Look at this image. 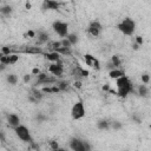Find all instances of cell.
Masks as SVG:
<instances>
[{"mask_svg": "<svg viewBox=\"0 0 151 151\" xmlns=\"http://www.w3.org/2000/svg\"><path fill=\"white\" fill-rule=\"evenodd\" d=\"M26 36H27L28 38H36L37 33L34 32L33 30H28V31H27V33H26Z\"/></svg>", "mask_w": 151, "mask_h": 151, "instance_id": "obj_35", "label": "cell"}, {"mask_svg": "<svg viewBox=\"0 0 151 151\" xmlns=\"http://www.w3.org/2000/svg\"><path fill=\"white\" fill-rule=\"evenodd\" d=\"M40 73H42V71L38 66H34V67H32V70H31V75L34 76V77H38Z\"/></svg>", "mask_w": 151, "mask_h": 151, "instance_id": "obj_31", "label": "cell"}, {"mask_svg": "<svg viewBox=\"0 0 151 151\" xmlns=\"http://www.w3.org/2000/svg\"><path fill=\"white\" fill-rule=\"evenodd\" d=\"M69 146L72 151H80V150H86L84 140H80L78 138H72L69 142Z\"/></svg>", "mask_w": 151, "mask_h": 151, "instance_id": "obj_8", "label": "cell"}, {"mask_svg": "<svg viewBox=\"0 0 151 151\" xmlns=\"http://www.w3.org/2000/svg\"><path fill=\"white\" fill-rule=\"evenodd\" d=\"M31 76H32V75H25V76H24V78H22V82H24V84H28L30 82H31Z\"/></svg>", "mask_w": 151, "mask_h": 151, "instance_id": "obj_34", "label": "cell"}, {"mask_svg": "<svg viewBox=\"0 0 151 151\" xmlns=\"http://www.w3.org/2000/svg\"><path fill=\"white\" fill-rule=\"evenodd\" d=\"M54 151H66L65 149H63V148H59L58 150H54Z\"/></svg>", "mask_w": 151, "mask_h": 151, "instance_id": "obj_42", "label": "cell"}, {"mask_svg": "<svg viewBox=\"0 0 151 151\" xmlns=\"http://www.w3.org/2000/svg\"><path fill=\"white\" fill-rule=\"evenodd\" d=\"M111 63H112L116 69H119V66L122 65V60H121V58H119V55H117V54L111 57Z\"/></svg>", "mask_w": 151, "mask_h": 151, "instance_id": "obj_21", "label": "cell"}, {"mask_svg": "<svg viewBox=\"0 0 151 151\" xmlns=\"http://www.w3.org/2000/svg\"><path fill=\"white\" fill-rule=\"evenodd\" d=\"M139 47H140V46H139L137 43H133V44H132V50H133V51H138Z\"/></svg>", "mask_w": 151, "mask_h": 151, "instance_id": "obj_37", "label": "cell"}, {"mask_svg": "<svg viewBox=\"0 0 151 151\" xmlns=\"http://www.w3.org/2000/svg\"><path fill=\"white\" fill-rule=\"evenodd\" d=\"M61 45L63 47H65V49H72V45L69 42V39L65 38V39H61Z\"/></svg>", "mask_w": 151, "mask_h": 151, "instance_id": "obj_29", "label": "cell"}, {"mask_svg": "<svg viewBox=\"0 0 151 151\" xmlns=\"http://www.w3.org/2000/svg\"><path fill=\"white\" fill-rule=\"evenodd\" d=\"M13 52H12V50L10 49V47H7V46H3L1 47V54L3 55H10V54H12Z\"/></svg>", "mask_w": 151, "mask_h": 151, "instance_id": "obj_28", "label": "cell"}, {"mask_svg": "<svg viewBox=\"0 0 151 151\" xmlns=\"http://www.w3.org/2000/svg\"><path fill=\"white\" fill-rule=\"evenodd\" d=\"M116 85H117V90H121V89H126V87H132V84L130 82V79L124 76L122 78H119L116 80Z\"/></svg>", "mask_w": 151, "mask_h": 151, "instance_id": "obj_10", "label": "cell"}, {"mask_svg": "<svg viewBox=\"0 0 151 151\" xmlns=\"http://www.w3.org/2000/svg\"><path fill=\"white\" fill-rule=\"evenodd\" d=\"M57 85H58V87L60 89V91H66V90L69 89V84H67L66 82H60V83H58Z\"/></svg>", "mask_w": 151, "mask_h": 151, "instance_id": "obj_30", "label": "cell"}, {"mask_svg": "<svg viewBox=\"0 0 151 151\" xmlns=\"http://www.w3.org/2000/svg\"><path fill=\"white\" fill-rule=\"evenodd\" d=\"M45 57H46V59L49 60V61H51L52 64H54V63H59L60 61V57H61V55L59 53H57V52L52 51V52L46 53Z\"/></svg>", "mask_w": 151, "mask_h": 151, "instance_id": "obj_13", "label": "cell"}, {"mask_svg": "<svg viewBox=\"0 0 151 151\" xmlns=\"http://www.w3.org/2000/svg\"><path fill=\"white\" fill-rule=\"evenodd\" d=\"M37 36H38V43L39 44L49 43V40H50V36L47 32H45V31H39L37 33Z\"/></svg>", "mask_w": 151, "mask_h": 151, "instance_id": "obj_15", "label": "cell"}, {"mask_svg": "<svg viewBox=\"0 0 151 151\" xmlns=\"http://www.w3.org/2000/svg\"><path fill=\"white\" fill-rule=\"evenodd\" d=\"M7 123H9V125L11 126V128H13V129L18 128L19 125H21L19 116L15 115V113H10V115H7Z\"/></svg>", "mask_w": 151, "mask_h": 151, "instance_id": "obj_9", "label": "cell"}, {"mask_svg": "<svg viewBox=\"0 0 151 151\" xmlns=\"http://www.w3.org/2000/svg\"><path fill=\"white\" fill-rule=\"evenodd\" d=\"M73 87H75V89H82V87H83L82 82H80V80H76V82L73 83Z\"/></svg>", "mask_w": 151, "mask_h": 151, "instance_id": "obj_36", "label": "cell"}, {"mask_svg": "<svg viewBox=\"0 0 151 151\" xmlns=\"http://www.w3.org/2000/svg\"><path fill=\"white\" fill-rule=\"evenodd\" d=\"M110 85L109 84H105V85H103V91H105V92H109L110 91Z\"/></svg>", "mask_w": 151, "mask_h": 151, "instance_id": "obj_38", "label": "cell"}, {"mask_svg": "<svg viewBox=\"0 0 151 151\" xmlns=\"http://www.w3.org/2000/svg\"><path fill=\"white\" fill-rule=\"evenodd\" d=\"M60 4L54 0H46L43 3V10H59Z\"/></svg>", "mask_w": 151, "mask_h": 151, "instance_id": "obj_11", "label": "cell"}, {"mask_svg": "<svg viewBox=\"0 0 151 151\" xmlns=\"http://www.w3.org/2000/svg\"><path fill=\"white\" fill-rule=\"evenodd\" d=\"M89 75H90L89 71L80 67V76H82V78H87V77H89Z\"/></svg>", "mask_w": 151, "mask_h": 151, "instance_id": "obj_33", "label": "cell"}, {"mask_svg": "<svg viewBox=\"0 0 151 151\" xmlns=\"http://www.w3.org/2000/svg\"><path fill=\"white\" fill-rule=\"evenodd\" d=\"M109 76H110L111 79H115V80H117V79L124 77L125 75H124V71L122 69H113V70L109 71Z\"/></svg>", "mask_w": 151, "mask_h": 151, "instance_id": "obj_12", "label": "cell"}, {"mask_svg": "<svg viewBox=\"0 0 151 151\" xmlns=\"http://www.w3.org/2000/svg\"><path fill=\"white\" fill-rule=\"evenodd\" d=\"M49 71H50V73H52L54 77H61L63 73H64V66H63V64L60 61L54 63V64H51L49 66Z\"/></svg>", "mask_w": 151, "mask_h": 151, "instance_id": "obj_6", "label": "cell"}, {"mask_svg": "<svg viewBox=\"0 0 151 151\" xmlns=\"http://www.w3.org/2000/svg\"><path fill=\"white\" fill-rule=\"evenodd\" d=\"M97 129L100 130V131H107L110 128H111V123L106 119H100V121L97 122Z\"/></svg>", "mask_w": 151, "mask_h": 151, "instance_id": "obj_14", "label": "cell"}, {"mask_svg": "<svg viewBox=\"0 0 151 151\" xmlns=\"http://www.w3.org/2000/svg\"><path fill=\"white\" fill-rule=\"evenodd\" d=\"M18 76L15 73H9L6 76V82L9 83L10 85H17L18 84Z\"/></svg>", "mask_w": 151, "mask_h": 151, "instance_id": "obj_17", "label": "cell"}, {"mask_svg": "<svg viewBox=\"0 0 151 151\" xmlns=\"http://www.w3.org/2000/svg\"><path fill=\"white\" fill-rule=\"evenodd\" d=\"M42 52L43 51L40 47H27L26 49V53H30V54H39Z\"/></svg>", "mask_w": 151, "mask_h": 151, "instance_id": "obj_23", "label": "cell"}, {"mask_svg": "<svg viewBox=\"0 0 151 151\" xmlns=\"http://www.w3.org/2000/svg\"><path fill=\"white\" fill-rule=\"evenodd\" d=\"M19 59H20L19 54L12 53L10 55H7V64H9V65H14V64H17V63L19 61Z\"/></svg>", "mask_w": 151, "mask_h": 151, "instance_id": "obj_18", "label": "cell"}, {"mask_svg": "<svg viewBox=\"0 0 151 151\" xmlns=\"http://www.w3.org/2000/svg\"><path fill=\"white\" fill-rule=\"evenodd\" d=\"M31 96H33L37 100H40L44 96V93L42 90H37V87H33V89L31 90Z\"/></svg>", "mask_w": 151, "mask_h": 151, "instance_id": "obj_19", "label": "cell"}, {"mask_svg": "<svg viewBox=\"0 0 151 151\" xmlns=\"http://www.w3.org/2000/svg\"><path fill=\"white\" fill-rule=\"evenodd\" d=\"M0 66H1V71H4L6 69V65H3V64H0Z\"/></svg>", "mask_w": 151, "mask_h": 151, "instance_id": "obj_41", "label": "cell"}, {"mask_svg": "<svg viewBox=\"0 0 151 151\" xmlns=\"http://www.w3.org/2000/svg\"><path fill=\"white\" fill-rule=\"evenodd\" d=\"M117 28H118L119 32L123 33L124 36L130 37L135 33V30H136V22H135L131 18H125L117 25Z\"/></svg>", "mask_w": 151, "mask_h": 151, "instance_id": "obj_1", "label": "cell"}, {"mask_svg": "<svg viewBox=\"0 0 151 151\" xmlns=\"http://www.w3.org/2000/svg\"><path fill=\"white\" fill-rule=\"evenodd\" d=\"M52 28L55 33H57V36H59L60 38L65 39L69 37V24L65 22V21H60V20H55L53 21L52 24Z\"/></svg>", "mask_w": 151, "mask_h": 151, "instance_id": "obj_4", "label": "cell"}, {"mask_svg": "<svg viewBox=\"0 0 151 151\" xmlns=\"http://www.w3.org/2000/svg\"><path fill=\"white\" fill-rule=\"evenodd\" d=\"M49 146H50V150L51 151H54V150H58L59 149V144L57 140H50L49 142Z\"/></svg>", "mask_w": 151, "mask_h": 151, "instance_id": "obj_27", "label": "cell"}, {"mask_svg": "<svg viewBox=\"0 0 151 151\" xmlns=\"http://www.w3.org/2000/svg\"><path fill=\"white\" fill-rule=\"evenodd\" d=\"M67 39H69V42L71 43V45H72V46L77 45L78 42H79V38H78V36L76 33H70L69 37H67Z\"/></svg>", "mask_w": 151, "mask_h": 151, "instance_id": "obj_22", "label": "cell"}, {"mask_svg": "<svg viewBox=\"0 0 151 151\" xmlns=\"http://www.w3.org/2000/svg\"><path fill=\"white\" fill-rule=\"evenodd\" d=\"M80 151H87V150H80Z\"/></svg>", "mask_w": 151, "mask_h": 151, "instance_id": "obj_43", "label": "cell"}, {"mask_svg": "<svg viewBox=\"0 0 151 151\" xmlns=\"http://www.w3.org/2000/svg\"><path fill=\"white\" fill-rule=\"evenodd\" d=\"M111 128H112L113 130H116V131H118V130H121L123 128V123L118 122V121H113L112 123H111Z\"/></svg>", "mask_w": 151, "mask_h": 151, "instance_id": "obj_26", "label": "cell"}, {"mask_svg": "<svg viewBox=\"0 0 151 151\" xmlns=\"http://www.w3.org/2000/svg\"><path fill=\"white\" fill-rule=\"evenodd\" d=\"M132 119H133V121L136 122L137 124H140V123H142V121H140V119H139L138 117H136V116H132Z\"/></svg>", "mask_w": 151, "mask_h": 151, "instance_id": "obj_39", "label": "cell"}, {"mask_svg": "<svg viewBox=\"0 0 151 151\" xmlns=\"http://www.w3.org/2000/svg\"><path fill=\"white\" fill-rule=\"evenodd\" d=\"M135 43H137L139 46H142L143 44H144V39H143L142 36H136V38H135Z\"/></svg>", "mask_w": 151, "mask_h": 151, "instance_id": "obj_32", "label": "cell"}, {"mask_svg": "<svg viewBox=\"0 0 151 151\" xmlns=\"http://www.w3.org/2000/svg\"><path fill=\"white\" fill-rule=\"evenodd\" d=\"M137 92H138L139 96H140V97H143V98L149 97V94H150V90H149V87H148L146 85H144V84L138 86Z\"/></svg>", "mask_w": 151, "mask_h": 151, "instance_id": "obj_16", "label": "cell"}, {"mask_svg": "<svg viewBox=\"0 0 151 151\" xmlns=\"http://www.w3.org/2000/svg\"><path fill=\"white\" fill-rule=\"evenodd\" d=\"M14 132L15 135H17V137L22 140V142H25V143H28V144H32L33 143V138H32V135H31L30 130L27 126L25 125H19L18 128H15L14 129Z\"/></svg>", "mask_w": 151, "mask_h": 151, "instance_id": "obj_2", "label": "cell"}, {"mask_svg": "<svg viewBox=\"0 0 151 151\" xmlns=\"http://www.w3.org/2000/svg\"><path fill=\"white\" fill-rule=\"evenodd\" d=\"M84 61H85V64L87 66H91L93 69H96V70H99L100 69V64H99V61L96 57H93L92 54H89V53H86L84 55Z\"/></svg>", "mask_w": 151, "mask_h": 151, "instance_id": "obj_7", "label": "cell"}, {"mask_svg": "<svg viewBox=\"0 0 151 151\" xmlns=\"http://www.w3.org/2000/svg\"><path fill=\"white\" fill-rule=\"evenodd\" d=\"M12 12H13V9L10 5H5V6L0 7V13H1L3 15H10Z\"/></svg>", "mask_w": 151, "mask_h": 151, "instance_id": "obj_20", "label": "cell"}, {"mask_svg": "<svg viewBox=\"0 0 151 151\" xmlns=\"http://www.w3.org/2000/svg\"><path fill=\"white\" fill-rule=\"evenodd\" d=\"M102 31H103V26L98 20L91 21L89 27H87V33H89L90 36H92V37H99Z\"/></svg>", "mask_w": 151, "mask_h": 151, "instance_id": "obj_5", "label": "cell"}, {"mask_svg": "<svg viewBox=\"0 0 151 151\" xmlns=\"http://www.w3.org/2000/svg\"><path fill=\"white\" fill-rule=\"evenodd\" d=\"M54 52L59 53L60 55H71V49H65V47H60V49H58Z\"/></svg>", "mask_w": 151, "mask_h": 151, "instance_id": "obj_24", "label": "cell"}, {"mask_svg": "<svg viewBox=\"0 0 151 151\" xmlns=\"http://www.w3.org/2000/svg\"><path fill=\"white\" fill-rule=\"evenodd\" d=\"M85 105L82 100L76 102L72 105V109H71V117H72L73 121H80L82 118L85 117Z\"/></svg>", "mask_w": 151, "mask_h": 151, "instance_id": "obj_3", "label": "cell"}, {"mask_svg": "<svg viewBox=\"0 0 151 151\" xmlns=\"http://www.w3.org/2000/svg\"><path fill=\"white\" fill-rule=\"evenodd\" d=\"M25 9L26 10H31V9H32V4H31V3H25Z\"/></svg>", "mask_w": 151, "mask_h": 151, "instance_id": "obj_40", "label": "cell"}, {"mask_svg": "<svg viewBox=\"0 0 151 151\" xmlns=\"http://www.w3.org/2000/svg\"><path fill=\"white\" fill-rule=\"evenodd\" d=\"M140 80H142V83L144 84V85H148L150 83V80H151V77H150L149 73H143L140 76Z\"/></svg>", "mask_w": 151, "mask_h": 151, "instance_id": "obj_25", "label": "cell"}]
</instances>
